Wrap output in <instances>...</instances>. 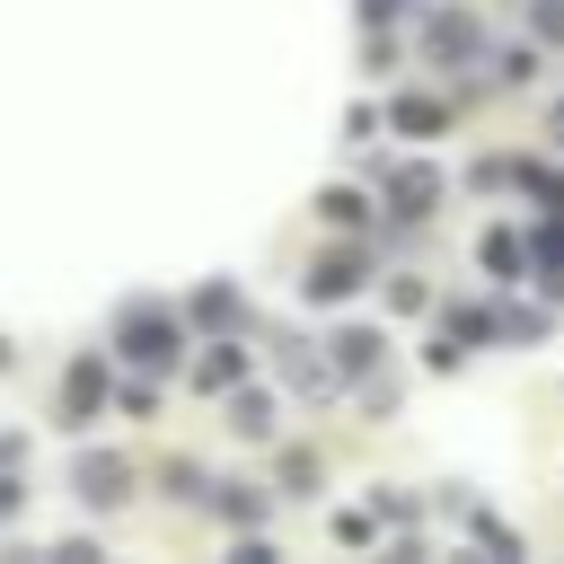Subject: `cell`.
Listing matches in <instances>:
<instances>
[{
  "mask_svg": "<svg viewBox=\"0 0 564 564\" xmlns=\"http://www.w3.org/2000/svg\"><path fill=\"white\" fill-rule=\"evenodd\" d=\"M123 352H132V361H176V335H167V317L132 308V317H123Z\"/></svg>",
  "mask_w": 564,
  "mask_h": 564,
  "instance_id": "cell-1",
  "label": "cell"
},
{
  "mask_svg": "<svg viewBox=\"0 0 564 564\" xmlns=\"http://www.w3.org/2000/svg\"><path fill=\"white\" fill-rule=\"evenodd\" d=\"M388 194L405 203V220H423V212H432V194H441V176H432V167H397V176H388Z\"/></svg>",
  "mask_w": 564,
  "mask_h": 564,
  "instance_id": "cell-2",
  "label": "cell"
},
{
  "mask_svg": "<svg viewBox=\"0 0 564 564\" xmlns=\"http://www.w3.org/2000/svg\"><path fill=\"white\" fill-rule=\"evenodd\" d=\"M79 494H88V502H115V494H123V467H115V458H79Z\"/></svg>",
  "mask_w": 564,
  "mask_h": 564,
  "instance_id": "cell-3",
  "label": "cell"
},
{
  "mask_svg": "<svg viewBox=\"0 0 564 564\" xmlns=\"http://www.w3.org/2000/svg\"><path fill=\"white\" fill-rule=\"evenodd\" d=\"M335 361H344V370H370V361H379V335H344Z\"/></svg>",
  "mask_w": 564,
  "mask_h": 564,
  "instance_id": "cell-4",
  "label": "cell"
},
{
  "mask_svg": "<svg viewBox=\"0 0 564 564\" xmlns=\"http://www.w3.org/2000/svg\"><path fill=\"white\" fill-rule=\"evenodd\" d=\"M538 26H546V35H564V0H538Z\"/></svg>",
  "mask_w": 564,
  "mask_h": 564,
  "instance_id": "cell-5",
  "label": "cell"
},
{
  "mask_svg": "<svg viewBox=\"0 0 564 564\" xmlns=\"http://www.w3.org/2000/svg\"><path fill=\"white\" fill-rule=\"evenodd\" d=\"M555 141H564V106H555Z\"/></svg>",
  "mask_w": 564,
  "mask_h": 564,
  "instance_id": "cell-6",
  "label": "cell"
}]
</instances>
